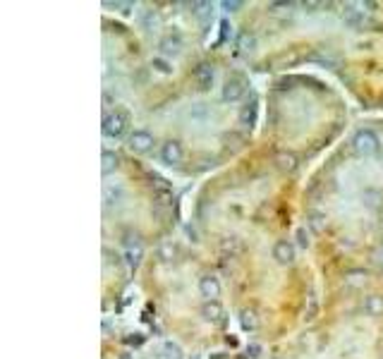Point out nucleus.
Instances as JSON below:
<instances>
[{
  "instance_id": "nucleus-23",
  "label": "nucleus",
  "mask_w": 383,
  "mask_h": 359,
  "mask_svg": "<svg viewBox=\"0 0 383 359\" xmlns=\"http://www.w3.org/2000/svg\"><path fill=\"white\" fill-rule=\"evenodd\" d=\"M316 312H319V302H316V297L314 295H309V307H306V321H311L316 316Z\"/></svg>"
},
{
  "instance_id": "nucleus-27",
  "label": "nucleus",
  "mask_w": 383,
  "mask_h": 359,
  "mask_svg": "<svg viewBox=\"0 0 383 359\" xmlns=\"http://www.w3.org/2000/svg\"><path fill=\"white\" fill-rule=\"evenodd\" d=\"M259 352H261L259 345H249V347H247V355H249V357H259Z\"/></svg>"
},
{
  "instance_id": "nucleus-24",
  "label": "nucleus",
  "mask_w": 383,
  "mask_h": 359,
  "mask_svg": "<svg viewBox=\"0 0 383 359\" xmlns=\"http://www.w3.org/2000/svg\"><path fill=\"white\" fill-rule=\"evenodd\" d=\"M221 7L228 10V12H235V10L242 7V2H239V0H225V2H221Z\"/></svg>"
},
{
  "instance_id": "nucleus-25",
  "label": "nucleus",
  "mask_w": 383,
  "mask_h": 359,
  "mask_svg": "<svg viewBox=\"0 0 383 359\" xmlns=\"http://www.w3.org/2000/svg\"><path fill=\"white\" fill-rule=\"evenodd\" d=\"M297 242H300V247H309V235H306V230L304 228H300V230H297Z\"/></svg>"
},
{
  "instance_id": "nucleus-7",
  "label": "nucleus",
  "mask_w": 383,
  "mask_h": 359,
  "mask_svg": "<svg viewBox=\"0 0 383 359\" xmlns=\"http://www.w3.org/2000/svg\"><path fill=\"white\" fill-rule=\"evenodd\" d=\"M160 160H163L165 165H177V163L182 160V144L175 141V139L165 141V144L160 146Z\"/></svg>"
},
{
  "instance_id": "nucleus-5",
  "label": "nucleus",
  "mask_w": 383,
  "mask_h": 359,
  "mask_svg": "<svg viewBox=\"0 0 383 359\" xmlns=\"http://www.w3.org/2000/svg\"><path fill=\"white\" fill-rule=\"evenodd\" d=\"M244 91H247V84H244L242 77H230V79L223 84V101L235 103V101H239V98L244 96Z\"/></svg>"
},
{
  "instance_id": "nucleus-6",
  "label": "nucleus",
  "mask_w": 383,
  "mask_h": 359,
  "mask_svg": "<svg viewBox=\"0 0 383 359\" xmlns=\"http://www.w3.org/2000/svg\"><path fill=\"white\" fill-rule=\"evenodd\" d=\"M273 259L283 266H290L295 261V247L290 239H278L275 247H273Z\"/></svg>"
},
{
  "instance_id": "nucleus-1",
  "label": "nucleus",
  "mask_w": 383,
  "mask_h": 359,
  "mask_svg": "<svg viewBox=\"0 0 383 359\" xmlns=\"http://www.w3.org/2000/svg\"><path fill=\"white\" fill-rule=\"evenodd\" d=\"M127 125H129V113L122 108H115L103 115V134L111 139H120L127 132Z\"/></svg>"
},
{
  "instance_id": "nucleus-21",
  "label": "nucleus",
  "mask_w": 383,
  "mask_h": 359,
  "mask_svg": "<svg viewBox=\"0 0 383 359\" xmlns=\"http://www.w3.org/2000/svg\"><path fill=\"white\" fill-rule=\"evenodd\" d=\"M120 189H113V187H106V192H103V199H106V206H113L120 201Z\"/></svg>"
},
{
  "instance_id": "nucleus-12",
  "label": "nucleus",
  "mask_w": 383,
  "mask_h": 359,
  "mask_svg": "<svg viewBox=\"0 0 383 359\" xmlns=\"http://www.w3.org/2000/svg\"><path fill=\"white\" fill-rule=\"evenodd\" d=\"M364 312H367L369 316H381L383 314V297L381 295H371V297H367V302H364Z\"/></svg>"
},
{
  "instance_id": "nucleus-15",
  "label": "nucleus",
  "mask_w": 383,
  "mask_h": 359,
  "mask_svg": "<svg viewBox=\"0 0 383 359\" xmlns=\"http://www.w3.org/2000/svg\"><path fill=\"white\" fill-rule=\"evenodd\" d=\"M142 256H144L142 244H137V247H127V251H125V259H127V266H129V268H137V266L142 264Z\"/></svg>"
},
{
  "instance_id": "nucleus-28",
  "label": "nucleus",
  "mask_w": 383,
  "mask_h": 359,
  "mask_svg": "<svg viewBox=\"0 0 383 359\" xmlns=\"http://www.w3.org/2000/svg\"><path fill=\"white\" fill-rule=\"evenodd\" d=\"M228 29H230L228 22H221V41H228Z\"/></svg>"
},
{
  "instance_id": "nucleus-9",
  "label": "nucleus",
  "mask_w": 383,
  "mask_h": 359,
  "mask_svg": "<svg viewBox=\"0 0 383 359\" xmlns=\"http://www.w3.org/2000/svg\"><path fill=\"white\" fill-rule=\"evenodd\" d=\"M343 19H345V24H350L352 29H359V27L364 24V15H362V10H357L354 5H345Z\"/></svg>"
},
{
  "instance_id": "nucleus-17",
  "label": "nucleus",
  "mask_w": 383,
  "mask_h": 359,
  "mask_svg": "<svg viewBox=\"0 0 383 359\" xmlns=\"http://www.w3.org/2000/svg\"><path fill=\"white\" fill-rule=\"evenodd\" d=\"M239 323H242V328L244 330H256V326H259V319H256V314L252 312V309H244L242 314H239Z\"/></svg>"
},
{
  "instance_id": "nucleus-11",
  "label": "nucleus",
  "mask_w": 383,
  "mask_h": 359,
  "mask_svg": "<svg viewBox=\"0 0 383 359\" xmlns=\"http://www.w3.org/2000/svg\"><path fill=\"white\" fill-rule=\"evenodd\" d=\"M180 50H182V41L180 36H165V39L160 41V53L163 55H180Z\"/></svg>"
},
{
  "instance_id": "nucleus-10",
  "label": "nucleus",
  "mask_w": 383,
  "mask_h": 359,
  "mask_svg": "<svg viewBox=\"0 0 383 359\" xmlns=\"http://www.w3.org/2000/svg\"><path fill=\"white\" fill-rule=\"evenodd\" d=\"M254 122H256V98H252V101L239 110V125H242L244 129H249Z\"/></svg>"
},
{
  "instance_id": "nucleus-14",
  "label": "nucleus",
  "mask_w": 383,
  "mask_h": 359,
  "mask_svg": "<svg viewBox=\"0 0 383 359\" xmlns=\"http://www.w3.org/2000/svg\"><path fill=\"white\" fill-rule=\"evenodd\" d=\"M201 316L206 321H218L223 316V307L218 304V302H204V307H201Z\"/></svg>"
},
{
  "instance_id": "nucleus-26",
  "label": "nucleus",
  "mask_w": 383,
  "mask_h": 359,
  "mask_svg": "<svg viewBox=\"0 0 383 359\" xmlns=\"http://www.w3.org/2000/svg\"><path fill=\"white\" fill-rule=\"evenodd\" d=\"M173 254H175V247L165 244V247H163V259H165V261H170V259H173Z\"/></svg>"
},
{
  "instance_id": "nucleus-8",
  "label": "nucleus",
  "mask_w": 383,
  "mask_h": 359,
  "mask_svg": "<svg viewBox=\"0 0 383 359\" xmlns=\"http://www.w3.org/2000/svg\"><path fill=\"white\" fill-rule=\"evenodd\" d=\"M194 81L201 91H208L211 84H213V67L208 62H201L196 70H194Z\"/></svg>"
},
{
  "instance_id": "nucleus-20",
  "label": "nucleus",
  "mask_w": 383,
  "mask_h": 359,
  "mask_svg": "<svg viewBox=\"0 0 383 359\" xmlns=\"http://www.w3.org/2000/svg\"><path fill=\"white\" fill-rule=\"evenodd\" d=\"M151 67L156 72H160V75H170V72H173V65H170L168 60H163V58H153Z\"/></svg>"
},
{
  "instance_id": "nucleus-2",
  "label": "nucleus",
  "mask_w": 383,
  "mask_h": 359,
  "mask_svg": "<svg viewBox=\"0 0 383 359\" xmlns=\"http://www.w3.org/2000/svg\"><path fill=\"white\" fill-rule=\"evenodd\" d=\"M352 146H354V151H357L359 156H376L379 149H381L379 137H376L374 132H369V129H359V132L354 134V139H352Z\"/></svg>"
},
{
  "instance_id": "nucleus-22",
  "label": "nucleus",
  "mask_w": 383,
  "mask_h": 359,
  "mask_svg": "<svg viewBox=\"0 0 383 359\" xmlns=\"http://www.w3.org/2000/svg\"><path fill=\"white\" fill-rule=\"evenodd\" d=\"M345 280H347L350 285H362V282L367 280V273H364V271H352V273H347Z\"/></svg>"
},
{
  "instance_id": "nucleus-29",
  "label": "nucleus",
  "mask_w": 383,
  "mask_h": 359,
  "mask_svg": "<svg viewBox=\"0 0 383 359\" xmlns=\"http://www.w3.org/2000/svg\"><path fill=\"white\" fill-rule=\"evenodd\" d=\"M311 225H314L316 230H321V228H323V223H321V218H319V216H314V218H311Z\"/></svg>"
},
{
  "instance_id": "nucleus-13",
  "label": "nucleus",
  "mask_w": 383,
  "mask_h": 359,
  "mask_svg": "<svg viewBox=\"0 0 383 359\" xmlns=\"http://www.w3.org/2000/svg\"><path fill=\"white\" fill-rule=\"evenodd\" d=\"M275 163H278L280 170L292 172V170L297 168V156H295V154H287V151H280V154L275 156Z\"/></svg>"
},
{
  "instance_id": "nucleus-3",
  "label": "nucleus",
  "mask_w": 383,
  "mask_h": 359,
  "mask_svg": "<svg viewBox=\"0 0 383 359\" xmlns=\"http://www.w3.org/2000/svg\"><path fill=\"white\" fill-rule=\"evenodd\" d=\"M127 146L134 151V154H149L153 149V134L146 129H134L127 139Z\"/></svg>"
},
{
  "instance_id": "nucleus-18",
  "label": "nucleus",
  "mask_w": 383,
  "mask_h": 359,
  "mask_svg": "<svg viewBox=\"0 0 383 359\" xmlns=\"http://www.w3.org/2000/svg\"><path fill=\"white\" fill-rule=\"evenodd\" d=\"M237 46H239L242 50H254V48H256V39H254L249 31H242L239 39H237Z\"/></svg>"
},
{
  "instance_id": "nucleus-19",
  "label": "nucleus",
  "mask_w": 383,
  "mask_h": 359,
  "mask_svg": "<svg viewBox=\"0 0 383 359\" xmlns=\"http://www.w3.org/2000/svg\"><path fill=\"white\" fill-rule=\"evenodd\" d=\"M160 359H182V350L175 343H165L163 345V357Z\"/></svg>"
},
{
  "instance_id": "nucleus-4",
  "label": "nucleus",
  "mask_w": 383,
  "mask_h": 359,
  "mask_svg": "<svg viewBox=\"0 0 383 359\" xmlns=\"http://www.w3.org/2000/svg\"><path fill=\"white\" fill-rule=\"evenodd\" d=\"M199 292H201V297L206 299V302H218V297H221V282L216 276H201L199 280Z\"/></svg>"
},
{
  "instance_id": "nucleus-16",
  "label": "nucleus",
  "mask_w": 383,
  "mask_h": 359,
  "mask_svg": "<svg viewBox=\"0 0 383 359\" xmlns=\"http://www.w3.org/2000/svg\"><path fill=\"white\" fill-rule=\"evenodd\" d=\"M115 168H117V154L115 151H103V156H101V170H103V175H111Z\"/></svg>"
}]
</instances>
